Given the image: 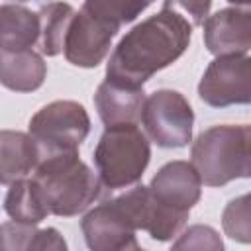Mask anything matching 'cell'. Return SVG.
Segmentation results:
<instances>
[{"mask_svg":"<svg viewBox=\"0 0 251 251\" xmlns=\"http://www.w3.org/2000/svg\"><path fill=\"white\" fill-rule=\"evenodd\" d=\"M192 25L175 10L161 8L133 25L114 47L106 65V78L143 86L155 73L175 63L190 45Z\"/></svg>","mask_w":251,"mask_h":251,"instance_id":"6da1fadb","label":"cell"},{"mask_svg":"<svg viewBox=\"0 0 251 251\" xmlns=\"http://www.w3.org/2000/svg\"><path fill=\"white\" fill-rule=\"evenodd\" d=\"M31 178L47 212L61 218L84 212L100 196L102 188L98 175L78 159V151L41 157Z\"/></svg>","mask_w":251,"mask_h":251,"instance_id":"7a4b0ae2","label":"cell"},{"mask_svg":"<svg viewBox=\"0 0 251 251\" xmlns=\"http://www.w3.org/2000/svg\"><path fill=\"white\" fill-rule=\"evenodd\" d=\"M249 145L251 127L247 124L212 126L194 139L190 163L204 184L224 186L235 178H249Z\"/></svg>","mask_w":251,"mask_h":251,"instance_id":"3957f363","label":"cell"},{"mask_svg":"<svg viewBox=\"0 0 251 251\" xmlns=\"http://www.w3.org/2000/svg\"><path fill=\"white\" fill-rule=\"evenodd\" d=\"M147 186H135L84 214L80 229L92 251H137L135 233L143 229Z\"/></svg>","mask_w":251,"mask_h":251,"instance_id":"277c9868","label":"cell"},{"mask_svg":"<svg viewBox=\"0 0 251 251\" xmlns=\"http://www.w3.org/2000/svg\"><path fill=\"white\" fill-rule=\"evenodd\" d=\"M92 159L104 188L116 190L133 186L141 180L149 165V139L135 124L106 126Z\"/></svg>","mask_w":251,"mask_h":251,"instance_id":"5b68a950","label":"cell"},{"mask_svg":"<svg viewBox=\"0 0 251 251\" xmlns=\"http://www.w3.org/2000/svg\"><path fill=\"white\" fill-rule=\"evenodd\" d=\"M90 131V118L75 100H55L37 110L29 120V135L39 159L57 153H75Z\"/></svg>","mask_w":251,"mask_h":251,"instance_id":"8992f818","label":"cell"},{"mask_svg":"<svg viewBox=\"0 0 251 251\" xmlns=\"http://www.w3.org/2000/svg\"><path fill=\"white\" fill-rule=\"evenodd\" d=\"M139 118L145 135L163 149H178L192 139L194 112L178 90L161 88L145 96Z\"/></svg>","mask_w":251,"mask_h":251,"instance_id":"52a82bcc","label":"cell"},{"mask_svg":"<svg viewBox=\"0 0 251 251\" xmlns=\"http://www.w3.org/2000/svg\"><path fill=\"white\" fill-rule=\"evenodd\" d=\"M198 96L212 108L249 104L251 100V59L247 53L220 55L204 71L198 82Z\"/></svg>","mask_w":251,"mask_h":251,"instance_id":"ba28073f","label":"cell"},{"mask_svg":"<svg viewBox=\"0 0 251 251\" xmlns=\"http://www.w3.org/2000/svg\"><path fill=\"white\" fill-rule=\"evenodd\" d=\"M120 29L90 16L86 10H78L67 29L63 53L65 59L82 69L98 67L110 51L112 39Z\"/></svg>","mask_w":251,"mask_h":251,"instance_id":"9c48e42d","label":"cell"},{"mask_svg":"<svg viewBox=\"0 0 251 251\" xmlns=\"http://www.w3.org/2000/svg\"><path fill=\"white\" fill-rule=\"evenodd\" d=\"M151 196L176 212L190 214L202 194V180L188 161H169L149 182Z\"/></svg>","mask_w":251,"mask_h":251,"instance_id":"30bf717a","label":"cell"},{"mask_svg":"<svg viewBox=\"0 0 251 251\" xmlns=\"http://www.w3.org/2000/svg\"><path fill=\"white\" fill-rule=\"evenodd\" d=\"M204 43L216 57L247 53L251 47V14L247 6L222 8L204 20Z\"/></svg>","mask_w":251,"mask_h":251,"instance_id":"8fae6325","label":"cell"},{"mask_svg":"<svg viewBox=\"0 0 251 251\" xmlns=\"http://www.w3.org/2000/svg\"><path fill=\"white\" fill-rule=\"evenodd\" d=\"M145 102L143 86H127L104 80L94 94V106L104 126L135 124Z\"/></svg>","mask_w":251,"mask_h":251,"instance_id":"7c38bea8","label":"cell"},{"mask_svg":"<svg viewBox=\"0 0 251 251\" xmlns=\"http://www.w3.org/2000/svg\"><path fill=\"white\" fill-rule=\"evenodd\" d=\"M47 76V65L33 49H0V84L14 92H33Z\"/></svg>","mask_w":251,"mask_h":251,"instance_id":"4fadbf2b","label":"cell"},{"mask_svg":"<svg viewBox=\"0 0 251 251\" xmlns=\"http://www.w3.org/2000/svg\"><path fill=\"white\" fill-rule=\"evenodd\" d=\"M39 163V151L29 133L0 131V184H12L27 176Z\"/></svg>","mask_w":251,"mask_h":251,"instance_id":"5bb4252c","label":"cell"},{"mask_svg":"<svg viewBox=\"0 0 251 251\" xmlns=\"http://www.w3.org/2000/svg\"><path fill=\"white\" fill-rule=\"evenodd\" d=\"M39 39V16L20 4L0 6V49H31Z\"/></svg>","mask_w":251,"mask_h":251,"instance_id":"9a60e30c","label":"cell"},{"mask_svg":"<svg viewBox=\"0 0 251 251\" xmlns=\"http://www.w3.org/2000/svg\"><path fill=\"white\" fill-rule=\"evenodd\" d=\"M75 8L67 2H49L45 4L37 16H39V51L47 57H55L63 53V43L67 29L75 18Z\"/></svg>","mask_w":251,"mask_h":251,"instance_id":"2e32d148","label":"cell"},{"mask_svg":"<svg viewBox=\"0 0 251 251\" xmlns=\"http://www.w3.org/2000/svg\"><path fill=\"white\" fill-rule=\"evenodd\" d=\"M4 210L14 222L29 226H37L49 216L43 198L37 190V184L33 182V178L27 176L10 184V190L4 198Z\"/></svg>","mask_w":251,"mask_h":251,"instance_id":"e0dca14e","label":"cell"},{"mask_svg":"<svg viewBox=\"0 0 251 251\" xmlns=\"http://www.w3.org/2000/svg\"><path fill=\"white\" fill-rule=\"evenodd\" d=\"M153 2L155 0H84L82 10L120 29L122 25L141 16V12Z\"/></svg>","mask_w":251,"mask_h":251,"instance_id":"ac0fdd59","label":"cell"},{"mask_svg":"<svg viewBox=\"0 0 251 251\" xmlns=\"http://www.w3.org/2000/svg\"><path fill=\"white\" fill-rule=\"evenodd\" d=\"M222 226L227 237L249 243L251 241V216H249V194H241L227 202L222 214Z\"/></svg>","mask_w":251,"mask_h":251,"instance_id":"d6986e66","label":"cell"},{"mask_svg":"<svg viewBox=\"0 0 251 251\" xmlns=\"http://www.w3.org/2000/svg\"><path fill=\"white\" fill-rule=\"evenodd\" d=\"M175 249H214V251H222L224 243L220 239V233L210 227V226H190L188 229H184L176 241H173Z\"/></svg>","mask_w":251,"mask_h":251,"instance_id":"ffe728a7","label":"cell"},{"mask_svg":"<svg viewBox=\"0 0 251 251\" xmlns=\"http://www.w3.org/2000/svg\"><path fill=\"white\" fill-rule=\"evenodd\" d=\"M35 226L20 224V222H8L0 226V249L6 251H27L29 243L35 233Z\"/></svg>","mask_w":251,"mask_h":251,"instance_id":"44dd1931","label":"cell"},{"mask_svg":"<svg viewBox=\"0 0 251 251\" xmlns=\"http://www.w3.org/2000/svg\"><path fill=\"white\" fill-rule=\"evenodd\" d=\"M210 6H212V0H163L165 10L178 12L192 27L204 24V20L208 18Z\"/></svg>","mask_w":251,"mask_h":251,"instance_id":"7402d4cb","label":"cell"},{"mask_svg":"<svg viewBox=\"0 0 251 251\" xmlns=\"http://www.w3.org/2000/svg\"><path fill=\"white\" fill-rule=\"evenodd\" d=\"M53 249V251H65L67 241L55 227H45V229H35L33 239L29 243V249Z\"/></svg>","mask_w":251,"mask_h":251,"instance_id":"603a6c76","label":"cell"},{"mask_svg":"<svg viewBox=\"0 0 251 251\" xmlns=\"http://www.w3.org/2000/svg\"><path fill=\"white\" fill-rule=\"evenodd\" d=\"M227 2H231V4H235V6H247V4H249V0H227Z\"/></svg>","mask_w":251,"mask_h":251,"instance_id":"cb8c5ba5","label":"cell"},{"mask_svg":"<svg viewBox=\"0 0 251 251\" xmlns=\"http://www.w3.org/2000/svg\"><path fill=\"white\" fill-rule=\"evenodd\" d=\"M14 2H27V0H14Z\"/></svg>","mask_w":251,"mask_h":251,"instance_id":"d4e9b609","label":"cell"}]
</instances>
